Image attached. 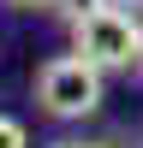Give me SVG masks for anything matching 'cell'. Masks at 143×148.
Instances as JSON below:
<instances>
[{
  "mask_svg": "<svg viewBox=\"0 0 143 148\" xmlns=\"http://www.w3.org/2000/svg\"><path fill=\"white\" fill-rule=\"evenodd\" d=\"M72 53H83L101 71H131L143 65V24L119 6H95L83 18H72Z\"/></svg>",
  "mask_w": 143,
  "mask_h": 148,
  "instance_id": "6da1fadb",
  "label": "cell"
},
{
  "mask_svg": "<svg viewBox=\"0 0 143 148\" xmlns=\"http://www.w3.org/2000/svg\"><path fill=\"white\" fill-rule=\"evenodd\" d=\"M101 65H90L83 53H60L36 71V101L48 119H90L101 107Z\"/></svg>",
  "mask_w": 143,
  "mask_h": 148,
  "instance_id": "7a4b0ae2",
  "label": "cell"
},
{
  "mask_svg": "<svg viewBox=\"0 0 143 148\" xmlns=\"http://www.w3.org/2000/svg\"><path fill=\"white\" fill-rule=\"evenodd\" d=\"M0 148H30V130L18 119H6V113H0Z\"/></svg>",
  "mask_w": 143,
  "mask_h": 148,
  "instance_id": "3957f363",
  "label": "cell"
},
{
  "mask_svg": "<svg viewBox=\"0 0 143 148\" xmlns=\"http://www.w3.org/2000/svg\"><path fill=\"white\" fill-rule=\"evenodd\" d=\"M95 6H107V0H60V12H66V18H83V12H95Z\"/></svg>",
  "mask_w": 143,
  "mask_h": 148,
  "instance_id": "277c9868",
  "label": "cell"
},
{
  "mask_svg": "<svg viewBox=\"0 0 143 148\" xmlns=\"http://www.w3.org/2000/svg\"><path fill=\"white\" fill-rule=\"evenodd\" d=\"M12 6H60V0H12Z\"/></svg>",
  "mask_w": 143,
  "mask_h": 148,
  "instance_id": "5b68a950",
  "label": "cell"
},
{
  "mask_svg": "<svg viewBox=\"0 0 143 148\" xmlns=\"http://www.w3.org/2000/svg\"><path fill=\"white\" fill-rule=\"evenodd\" d=\"M60 148H90V142H60Z\"/></svg>",
  "mask_w": 143,
  "mask_h": 148,
  "instance_id": "8992f818",
  "label": "cell"
},
{
  "mask_svg": "<svg viewBox=\"0 0 143 148\" xmlns=\"http://www.w3.org/2000/svg\"><path fill=\"white\" fill-rule=\"evenodd\" d=\"M131 6H143V0H131Z\"/></svg>",
  "mask_w": 143,
  "mask_h": 148,
  "instance_id": "52a82bcc",
  "label": "cell"
}]
</instances>
